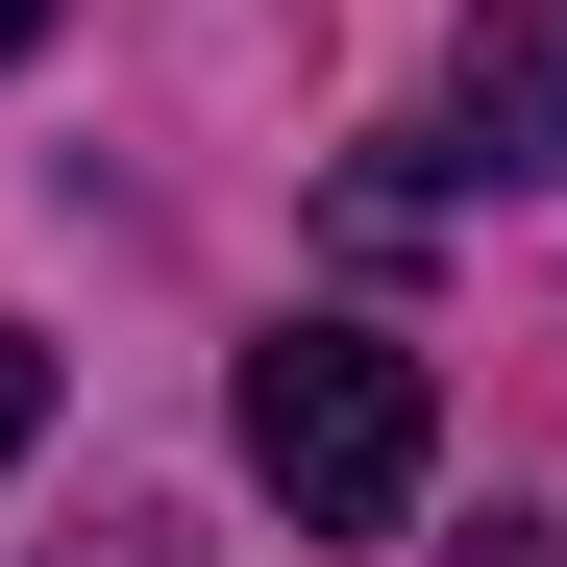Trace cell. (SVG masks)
<instances>
[{
  "mask_svg": "<svg viewBox=\"0 0 567 567\" xmlns=\"http://www.w3.org/2000/svg\"><path fill=\"white\" fill-rule=\"evenodd\" d=\"M444 173H567V0H468L444 25Z\"/></svg>",
  "mask_w": 567,
  "mask_h": 567,
  "instance_id": "obj_2",
  "label": "cell"
},
{
  "mask_svg": "<svg viewBox=\"0 0 567 567\" xmlns=\"http://www.w3.org/2000/svg\"><path fill=\"white\" fill-rule=\"evenodd\" d=\"M25 444H50V346L0 321V468H25Z\"/></svg>",
  "mask_w": 567,
  "mask_h": 567,
  "instance_id": "obj_3",
  "label": "cell"
},
{
  "mask_svg": "<svg viewBox=\"0 0 567 567\" xmlns=\"http://www.w3.org/2000/svg\"><path fill=\"white\" fill-rule=\"evenodd\" d=\"M50 567H198V543H173V518H100V543H50Z\"/></svg>",
  "mask_w": 567,
  "mask_h": 567,
  "instance_id": "obj_4",
  "label": "cell"
},
{
  "mask_svg": "<svg viewBox=\"0 0 567 567\" xmlns=\"http://www.w3.org/2000/svg\"><path fill=\"white\" fill-rule=\"evenodd\" d=\"M223 420H247V494L297 518V543H395V518H420V468H444L420 346H370V321H271Z\"/></svg>",
  "mask_w": 567,
  "mask_h": 567,
  "instance_id": "obj_1",
  "label": "cell"
},
{
  "mask_svg": "<svg viewBox=\"0 0 567 567\" xmlns=\"http://www.w3.org/2000/svg\"><path fill=\"white\" fill-rule=\"evenodd\" d=\"M25 50H50V0H0V74H25Z\"/></svg>",
  "mask_w": 567,
  "mask_h": 567,
  "instance_id": "obj_5",
  "label": "cell"
}]
</instances>
